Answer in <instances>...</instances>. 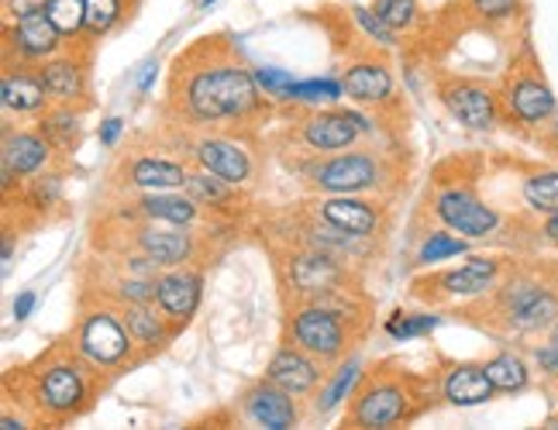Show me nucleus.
<instances>
[{
	"label": "nucleus",
	"mask_w": 558,
	"mask_h": 430,
	"mask_svg": "<svg viewBox=\"0 0 558 430\" xmlns=\"http://www.w3.org/2000/svg\"><path fill=\"white\" fill-rule=\"evenodd\" d=\"M272 118V100L263 94L231 35H207L183 49L169 70L162 121L177 132L234 127L255 132Z\"/></svg>",
	"instance_id": "obj_1"
},
{
	"label": "nucleus",
	"mask_w": 558,
	"mask_h": 430,
	"mask_svg": "<svg viewBox=\"0 0 558 430\" xmlns=\"http://www.w3.org/2000/svg\"><path fill=\"white\" fill-rule=\"evenodd\" d=\"M8 376L17 379V396H8V403H17L28 423L46 427H66L87 417L107 393V385L114 382L94 369L66 337H59L41 355L17 365Z\"/></svg>",
	"instance_id": "obj_2"
},
{
	"label": "nucleus",
	"mask_w": 558,
	"mask_h": 430,
	"mask_svg": "<svg viewBox=\"0 0 558 430\" xmlns=\"http://www.w3.org/2000/svg\"><path fill=\"white\" fill-rule=\"evenodd\" d=\"M459 317L500 341H531L558 324V269L513 262L500 286L476 304L459 307Z\"/></svg>",
	"instance_id": "obj_3"
},
{
	"label": "nucleus",
	"mask_w": 558,
	"mask_h": 430,
	"mask_svg": "<svg viewBox=\"0 0 558 430\" xmlns=\"http://www.w3.org/2000/svg\"><path fill=\"white\" fill-rule=\"evenodd\" d=\"M441 400L438 376L407 369L397 358H379L362 369V379L349 400L345 427L352 430H390L417 423Z\"/></svg>",
	"instance_id": "obj_4"
},
{
	"label": "nucleus",
	"mask_w": 558,
	"mask_h": 430,
	"mask_svg": "<svg viewBox=\"0 0 558 430\" xmlns=\"http://www.w3.org/2000/svg\"><path fill=\"white\" fill-rule=\"evenodd\" d=\"M373 299L369 293L311 299V304L283 307V341L304 348L317 361L335 369L338 361L355 355V348L369 337L373 328Z\"/></svg>",
	"instance_id": "obj_5"
},
{
	"label": "nucleus",
	"mask_w": 558,
	"mask_h": 430,
	"mask_svg": "<svg viewBox=\"0 0 558 430\" xmlns=\"http://www.w3.org/2000/svg\"><path fill=\"white\" fill-rule=\"evenodd\" d=\"M290 169H296L300 183L311 193H362V197H397L403 189V172L393 152L369 145H352L341 152L304 156Z\"/></svg>",
	"instance_id": "obj_6"
},
{
	"label": "nucleus",
	"mask_w": 558,
	"mask_h": 430,
	"mask_svg": "<svg viewBox=\"0 0 558 430\" xmlns=\"http://www.w3.org/2000/svg\"><path fill=\"white\" fill-rule=\"evenodd\" d=\"M231 224V221H210L207 228H183V224H166V221H132V218H114V231H97L94 248L104 251H138L148 255L162 269L173 266H207L210 262V242L214 228Z\"/></svg>",
	"instance_id": "obj_7"
},
{
	"label": "nucleus",
	"mask_w": 558,
	"mask_h": 430,
	"mask_svg": "<svg viewBox=\"0 0 558 430\" xmlns=\"http://www.w3.org/2000/svg\"><path fill=\"white\" fill-rule=\"evenodd\" d=\"M269 251H272V272L279 283V296H283V307L366 293L362 290V269L349 266L345 258H338L325 248L279 242L269 245Z\"/></svg>",
	"instance_id": "obj_8"
},
{
	"label": "nucleus",
	"mask_w": 558,
	"mask_h": 430,
	"mask_svg": "<svg viewBox=\"0 0 558 430\" xmlns=\"http://www.w3.org/2000/svg\"><path fill=\"white\" fill-rule=\"evenodd\" d=\"M66 341L107 379H121L124 372H132L142 361H148V355L138 348L135 334L128 331L121 307L97 293H80V310Z\"/></svg>",
	"instance_id": "obj_9"
},
{
	"label": "nucleus",
	"mask_w": 558,
	"mask_h": 430,
	"mask_svg": "<svg viewBox=\"0 0 558 430\" xmlns=\"http://www.w3.org/2000/svg\"><path fill=\"white\" fill-rule=\"evenodd\" d=\"M500 107H504V124L518 127V132H542V127L558 114V100L551 83L542 73V62L534 49L521 46V52L510 59L500 83Z\"/></svg>",
	"instance_id": "obj_10"
},
{
	"label": "nucleus",
	"mask_w": 558,
	"mask_h": 430,
	"mask_svg": "<svg viewBox=\"0 0 558 430\" xmlns=\"http://www.w3.org/2000/svg\"><path fill=\"white\" fill-rule=\"evenodd\" d=\"M424 207L441 228L462 234V238H469V242L497 238L500 228H504L500 210L489 207L480 197L476 183H472L469 176H462V172H456V176H445V165L438 169L432 189H427V204Z\"/></svg>",
	"instance_id": "obj_11"
},
{
	"label": "nucleus",
	"mask_w": 558,
	"mask_h": 430,
	"mask_svg": "<svg viewBox=\"0 0 558 430\" xmlns=\"http://www.w3.org/2000/svg\"><path fill=\"white\" fill-rule=\"evenodd\" d=\"M169 142L186 152L190 165H201L214 176L234 186H248L255 180V132H234V127H204V132H177L169 127Z\"/></svg>",
	"instance_id": "obj_12"
},
{
	"label": "nucleus",
	"mask_w": 558,
	"mask_h": 430,
	"mask_svg": "<svg viewBox=\"0 0 558 430\" xmlns=\"http://www.w3.org/2000/svg\"><path fill=\"white\" fill-rule=\"evenodd\" d=\"M510 266L513 262H507V258H500V255H472L456 269H441V272H432L424 279H414L411 296L427 307H435V310H441V307L459 310V307L476 304V299H483L497 290Z\"/></svg>",
	"instance_id": "obj_13"
},
{
	"label": "nucleus",
	"mask_w": 558,
	"mask_h": 430,
	"mask_svg": "<svg viewBox=\"0 0 558 430\" xmlns=\"http://www.w3.org/2000/svg\"><path fill=\"white\" fill-rule=\"evenodd\" d=\"M373 132L369 118H362L359 111L349 107H293V118L283 127V138H293L304 152H296V159L304 156H325V152H341L362 142V135Z\"/></svg>",
	"instance_id": "obj_14"
},
{
	"label": "nucleus",
	"mask_w": 558,
	"mask_h": 430,
	"mask_svg": "<svg viewBox=\"0 0 558 430\" xmlns=\"http://www.w3.org/2000/svg\"><path fill=\"white\" fill-rule=\"evenodd\" d=\"M435 94L441 107L452 114L469 132H497L504 124V107H500V90L480 76L465 73H438L435 76Z\"/></svg>",
	"instance_id": "obj_15"
},
{
	"label": "nucleus",
	"mask_w": 558,
	"mask_h": 430,
	"mask_svg": "<svg viewBox=\"0 0 558 430\" xmlns=\"http://www.w3.org/2000/svg\"><path fill=\"white\" fill-rule=\"evenodd\" d=\"M311 213H317L320 221L355 234V238L366 242H383L390 234V197H362V193H314L304 204Z\"/></svg>",
	"instance_id": "obj_16"
},
{
	"label": "nucleus",
	"mask_w": 558,
	"mask_h": 430,
	"mask_svg": "<svg viewBox=\"0 0 558 430\" xmlns=\"http://www.w3.org/2000/svg\"><path fill=\"white\" fill-rule=\"evenodd\" d=\"M190 176V162L166 159L148 152V148H128V152L111 169V193L128 197V193H156V189H183Z\"/></svg>",
	"instance_id": "obj_17"
},
{
	"label": "nucleus",
	"mask_w": 558,
	"mask_h": 430,
	"mask_svg": "<svg viewBox=\"0 0 558 430\" xmlns=\"http://www.w3.org/2000/svg\"><path fill=\"white\" fill-rule=\"evenodd\" d=\"M62 156L38 127H11L4 121V145H0V172H4V193L38 176L41 169L56 165Z\"/></svg>",
	"instance_id": "obj_18"
},
{
	"label": "nucleus",
	"mask_w": 558,
	"mask_h": 430,
	"mask_svg": "<svg viewBox=\"0 0 558 430\" xmlns=\"http://www.w3.org/2000/svg\"><path fill=\"white\" fill-rule=\"evenodd\" d=\"M66 49V38L46 11L4 21V66H41Z\"/></svg>",
	"instance_id": "obj_19"
},
{
	"label": "nucleus",
	"mask_w": 558,
	"mask_h": 430,
	"mask_svg": "<svg viewBox=\"0 0 558 430\" xmlns=\"http://www.w3.org/2000/svg\"><path fill=\"white\" fill-rule=\"evenodd\" d=\"M90 66H94V49H83V46H66L49 62H41L38 73L52 103H70V107H80V111H90L94 107Z\"/></svg>",
	"instance_id": "obj_20"
},
{
	"label": "nucleus",
	"mask_w": 558,
	"mask_h": 430,
	"mask_svg": "<svg viewBox=\"0 0 558 430\" xmlns=\"http://www.w3.org/2000/svg\"><path fill=\"white\" fill-rule=\"evenodd\" d=\"M341 86H345V97L355 107H369L376 114H390L400 107L397 76L390 70V62L376 52L349 59L345 73H341Z\"/></svg>",
	"instance_id": "obj_21"
},
{
	"label": "nucleus",
	"mask_w": 558,
	"mask_h": 430,
	"mask_svg": "<svg viewBox=\"0 0 558 430\" xmlns=\"http://www.w3.org/2000/svg\"><path fill=\"white\" fill-rule=\"evenodd\" d=\"M114 218H132V221H166V224H183V228H201L210 224V213L190 197V193L177 189H156V193H128L118 204Z\"/></svg>",
	"instance_id": "obj_22"
},
{
	"label": "nucleus",
	"mask_w": 558,
	"mask_h": 430,
	"mask_svg": "<svg viewBox=\"0 0 558 430\" xmlns=\"http://www.w3.org/2000/svg\"><path fill=\"white\" fill-rule=\"evenodd\" d=\"M204 269L207 266H173L156 275V307L169 317L180 334L197 317L204 299Z\"/></svg>",
	"instance_id": "obj_23"
},
{
	"label": "nucleus",
	"mask_w": 558,
	"mask_h": 430,
	"mask_svg": "<svg viewBox=\"0 0 558 430\" xmlns=\"http://www.w3.org/2000/svg\"><path fill=\"white\" fill-rule=\"evenodd\" d=\"M328 365L325 361H317L314 355H307L304 348H296V344H279L276 355L266 361V379H272L279 390H287L290 396L296 400H311L317 390H320V382L328 379Z\"/></svg>",
	"instance_id": "obj_24"
},
{
	"label": "nucleus",
	"mask_w": 558,
	"mask_h": 430,
	"mask_svg": "<svg viewBox=\"0 0 558 430\" xmlns=\"http://www.w3.org/2000/svg\"><path fill=\"white\" fill-rule=\"evenodd\" d=\"M242 414L248 423L266 427V430H290V427H300V420H304V414H300V400L290 396L287 390H279V385L266 376L245 385Z\"/></svg>",
	"instance_id": "obj_25"
},
{
	"label": "nucleus",
	"mask_w": 558,
	"mask_h": 430,
	"mask_svg": "<svg viewBox=\"0 0 558 430\" xmlns=\"http://www.w3.org/2000/svg\"><path fill=\"white\" fill-rule=\"evenodd\" d=\"M183 189L210 213L214 221H239V213H245V207H248L245 186H234L201 165H190V176H186Z\"/></svg>",
	"instance_id": "obj_26"
},
{
	"label": "nucleus",
	"mask_w": 558,
	"mask_h": 430,
	"mask_svg": "<svg viewBox=\"0 0 558 430\" xmlns=\"http://www.w3.org/2000/svg\"><path fill=\"white\" fill-rule=\"evenodd\" d=\"M438 390L448 406H483L497 396L483 361H445L438 369Z\"/></svg>",
	"instance_id": "obj_27"
},
{
	"label": "nucleus",
	"mask_w": 558,
	"mask_h": 430,
	"mask_svg": "<svg viewBox=\"0 0 558 430\" xmlns=\"http://www.w3.org/2000/svg\"><path fill=\"white\" fill-rule=\"evenodd\" d=\"M0 103H4V114L17 118H38L41 111H49L52 97L41 83L38 66H4L0 76Z\"/></svg>",
	"instance_id": "obj_28"
},
{
	"label": "nucleus",
	"mask_w": 558,
	"mask_h": 430,
	"mask_svg": "<svg viewBox=\"0 0 558 430\" xmlns=\"http://www.w3.org/2000/svg\"><path fill=\"white\" fill-rule=\"evenodd\" d=\"M121 317H124L128 331L135 334L138 348L148 358H156L159 352H166L180 334L173 324H169V317L156 307V299H145V304H121Z\"/></svg>",
	"instance_id": "obj_29"
},
{
	"label": "nucleus",
	"mask_w": 558,
	"mask_h": 430,
	"mask_svg": "<svg viewBox=\"0 0 558 430\" xmlns=\"http://www.w3.org/2000/svg\"><path fill=\"white\" fill-rule=\"evenodd\" d=\"M362 369H366V365H362L355 355H349L345 361H338L335 369L328 372V379L320 382V390L311 396V417L325 420V417H331L338 410L341 403H349L359 379H362Z\"/></svg>",
	"instance_id": "obj_30"
},
{
	"label": "nucleus",
	"mask_w": 558,
	"mask_h": 430,
	"mask_svg": "<svg viewBox=\"0 0 558 430\" xmlns=\"http://www.w3.org/2000/svg\"><path fill=\"white\" fill-rule=\"evenodd\" d=\"M83 114H87V111H80V107L52 103L49 111H41L35 118V127L56 145V152L62 159H70L80 148V142H83Z\"/></svg>",
	"instance_id": "obj_31"
},
{
	"label": "nucleus",
	"mask_w": 558,
	"mask_h": 430,
	"mask_svg": "<svg viewBox=\"0 0 558 430\" xmlns=\"http://www.w3.org/2000/svg\"><path fill=\"white\" fill-rule=\"evenodd\" d=\"M142 0H87V32H83V49H97L100 41L118 35L128 21L135 17Z\"/></svg>",
	"instance_id": "obj_32"
},
{
	"label": "nucleus",
	"mask_w": 558,
	"mask_h": 430,
	"mask_svg": "<svg viewBox=\"0 0 558 430\" xmlns=\"http://www.w3.org/2000/svg\"><path fill=\"white\" fill-rule=\"evenodd\" d=\"M486 376L493 382V390L497 396H518V393H527L531 382H534V365L513 348H500L497 355H489L486 361Z\"/></svg>",
	"instance_id": "obj_33"
},
{
	"label": "nucleus",
	"mask_w": 558,
	"mask_h": 430,
	"mask_svg": "<svg viewBox=\"0 0 558 430\" xmlns=\"http://www.w3.org/2000/svg\"><path fill=\"white\" fill-rule=\"evenodd\" d=\"M521 197L531 213L548 218L551 210H558V169H534L521 183Z\"/></svg>",
	"instance_id": "obj_34"
},
{
	"label": "nucleus",
	"mask_w": 558,
	"mask_h": 430,
	"mask_svg": "<svg viewBox=\"0 0 558 430\" xmlns=\"http://www.w3.org/2000/svg\"><path fill=\"white\" fill-rule=\"evenodd\" d=\"M49 21L66 38V46H83V32H87V0H49L46 4Z\"/></svg>",
	"instance_id": "obj_35"
},
{
	"label": "nucleus",
	"mask_w": 558,
	"mask_h": 430,
	"mask_svg": "<svg viewBox=\"0 0 558 430\" xmlns=\"http://www.w3.org/2000/svg\"><path fill=\"white\" fill-rule=\"evenodd\" d=\"M465 251H469V238H459V234L448 228H435L424 234V242L414 255V266H438V262H448V258L465 255Z\"/></svg>",
	"instance_id": "obj_36"
},
{
	"label": "nucleus",
	"mask_w": 558,
	"mask_h": 430,
	"mask_svg": "<svg viewBox=\"0 0 558 430\" xmlns=\"http://www.w3.org/2000/svg\"><path fill=\"white\" fill-rule=\"evenodd\" d=\"M373 11L390 25L397 35H411L424 25L421 0H373Z\"/></svg>",
	"instance_id": "obj_37"
},
{
	"label": "nucleus",
	"mask_w": 558,
	"mask_h": 430,
	"mask_svg": "<svg viewBox=\"0 0 558 430\" xmlns=\"http://www.w3.org/2000/svg\"><path fill=\"white\" fill-rule=\"evenodd\" d=\"M438 324H441V317H438L435 307L427 310V314H403V310H397L393 317H386L383 331L390 334L393 341H411V337H421V334H432Z\"/></svg>",
	"instance_id": "obj_38"
},
{
	"label": "nucleus",
	"mask_w": 558,
	"mask_h": 430,
	"mask_svg": "<svg viewBox=\"0 0 558 430\" xmlns=\"http://www.w3.org/2000/svg\"><path fill=\"white\" fill-rule=\"evenodd\" d=\"M465 17L480 21V25H504L524 11V0H462Z\"/></svg>",
	"instance_id": "obj_39"
},
{
	"label": "nucleus",
	"mask_w": 558,
	"mask_h": 430,
	"mask_svg": "<svg viewBox=\"0 0 558 430\" xmlns=\"http://www.w3.org/2000/svg\"><path fill=\"white\" fill-rule=\"evenodd\" d=\"M345 97V86L335 83V79H296V90H293V103L290 107H320V103H338Z\"/></svg>",
	"instance_id": "obj_40"
},
{
	"label": "nucleus",
	"mask_w": 558,
	"mask_h": 430,
	"mask_svg": "<svg viewBox=\"0 0 558 430\" xmlns=\"http://www.w3.org/2000/svg\"><path fill=\"white\" fill-rule=\"evenodd\" d=\"M531 365L545 382H558V324L531 348Z\"/></svg>",
	"instance_id": "obj_41"
},
{
	"label": "nucleus",
	"mask_w": 558,
	"mask_h": 430,
	"mask_svg": "<svg viewBox=\"0 0 558 430\" xmlns=\"http://www.w3.org/2000/svg\"><path fill=\"white\" fill-rule=\"evenodd\" d=\"M255 79H259L263 94H266L272 103H293V90H296L293 73H287V70H272V66H263V70H255Z\"/></svg>",
	"instance_id": "obj_42"
},
{
	"label": "nucleus",
	"mask_w": 558,
	"mask_h": 430,
	"mask_svg": "<svg viewBox=\"0 0 558 430\" xmlns=\"http://www.w3.org/2000/svg\"><path fill=\"white\" fill-rule=\"evenodd\" d=\"M352 17H355V25L369 35V41H376V46H383V49H393V46H400L397 41V32L386 25V21L373 11V8H352Z\"/></svg>",
	"instance_id": "obj_43"
},
{
	"label": "nucleus",
	"mask_w": 558,
	"mask_h": 430,
	"mask_svg": "<svg viewBox=\"0 0 558 430\" xmlns=\"http://www.w3.org/2000/svg\"><path fill=\"white\" fill-rule=\"evenodd\" d=\"M46 4H49V0H4V14H8V21L28 17V14L46 11Z\"/></svg>",
	"instance_id": "obj_44"
},
{
	"label": "nucleus",
	"mask_w": 558,
	"mask_h": 430,
	"mask_svg": "<svg viewBox=\"0 0 558 430\" xmlns=\"http://www.w3.org/2000/svg\"><path fill=\"white\" fill-rule=\"evenodd\" d=\"M35 304H38V293L35 290H25V293H17L14 296V320H28L32 317V310H35Z\"/></svg>",
	"instance_id": "obj_45"
},
{
	"label": "nucleus",
	"mask_w": 558,
	"mask_h": 430,
	"mask_svg": "<svg viewBox=\"0 0 558 430\" xmlns=\"http://www.w3.org/2000/svg\"><path fill=\"white\" fill-rule=\"evenodd\" d=\"M121 132H124V121H121V118H107V121L100 124V145L114 148L118 138H121Z\"/></svg>",
	"instance_id": "obj_46"
},
{
	"label": "nucleus",
	"mask_w": 558,
	"mask_h": 430,
	"mask_svg": "<svg viewBox=\"0 0 558 430\" xmlns=\"http://www.w3.org/2000/svg\"><path fill=\"white\" fill-rule=\"evenodd\" d=\"M538 234H542V242H545V245L558 248V210H551L548 218H542V224H538Z\"/></svg>",
	"instance_id": "obj_47"
},
{
	"label": "nucleus",
	"mask_w": 558,
	"mask_h": 430,
	"mask_svg": "<svg viewBox=\"0 0 558 430\" xmlns=\"http://www.w3.org/2000/svg\"><path fill=\"white\" fill-rule=\"evenodd\" d=\"M542 142L548 145V148H555V152H558V114L542 127Z\"/></svg>",
	"instance_id": "obj_48"
},
{
	"label": "nucleus",
	"mask_w": 558,
	"mask_h": 430,
	"mask_svg": "<svg viewBox=\"0 0 558 430\" xmlns=\"http://www.w3.org/2000/svg\"><path fill=\"white\" fill-rule=\"evenodd\" d=\"M214 4V0H201V8H210Z\"/></svg>",
	"instance_id": "obj_49"
}]
</instances>
